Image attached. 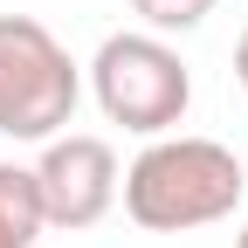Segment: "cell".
Listing matches in <instances>:
<instances>
[{
	"instance_id": "obj_1",
	"label": "cell",
	"mask_w": 248,
	"mask_h": 248,
	"mask_svg": "<svg viewBox=\"0 0 248 248\" xmlns=\"http://www.w3.org/2000/svg\"><path fill=\"white\" fill-rule=\"evenodd\" d=\"M124 214L145 234H186V228H214L228 221L248 193V172L221 138H145V152L124 166Z\"/></svg>"
},
{
	"instance_id": "obj_2",
	"label": "cell",
	"mask_w": 248,
	"mask_h": 248,
	"mask_svg": "<svg viewBox=\"0 0 248 248\" xmlns=\"http://www.w3.org/2000/svg\"><path fill=\"white\" fill-rule=\"evenodd\" d=\"M90 97L110 124L138 138H166L186 124V104H193V69L179 62V48L152 28H124V35H104L97 55H90Z\"/></svg>"
},
{
	"instance_id": "obj_3",
	"label": "cell",
	"mask_w": 248,
	"mask_h": 248,
	"mask_svg": "<svg viewBox=\"0 0 248 248\" xmlns=\"http://www.w3.org/2000/svg\"><path fill=\"white\" fill-rule=\"evenodd\" d=\"M83 104V69L35 14H0V138L48 145Z\"/></svg>"
},
{
	"instance_id": "obj_4",
	"label": "cell",
	"mask_w": 248,
	"mask_h": 248,
	"mask_svg": "<svg viewBox=\"0 0 248 248\" xmlns=\"http://www.w3.org/2000/svg\"><path fill=\"white\" fill-rule=\"evenodd\" d=\"M35 179H42V207H48V228H97L104 214L117 207V186H124V166L110 138L97 131H62L42 145L35 159Z\"/></svg>"
},
{
	"instance_id": "obj_5",
	"label": "cell",
	"mask_w": 248,
	"mask_h": 248,
	"mask_svg": "<svg viewBox=\"0 0 248 248\" xmlns=\"http://www.w3.org/2000/svg\"><path fill=\"white\" fill-rule=\"evenodd\" d=\"M42 228H48V207H42L35 166H7L0 159V248H35Z\"/></svg>"
},
{
	"instance_id": "obj_6",
	"label": "cell",
	"mask_w": 248,
	"mask_h": 248,
	"mask_svg": "<svg viewBox=\"0 0 248 248\" xmlns=\"http://www.w3.org/2000/svg\"><path fill=\"white\" fill-rule=\"evenodd\" d=\"M221 0H131V14L152 28V35H186V28H200Z\"/></svg>"
},
{
	"instance_id": "obj_7",
	"label": "cell",
	"mask_w": 248,
	"mask_h": 248,
	"mask_svg": "<svg viewBox=\"0 0 248 248\" xmlns=\"http://www.w3.org/2000/svg\"><path fill=\"white\" fill-rule=\"evenodd\" d=\"M234 83L248 90V28H241V42H234Z\"/></svg>"
},
{
	"instance_id": "obj_8",
	"label": "cell",
	"mask_w": 248,
	"mask_h": 248,
	"mask_svg": "<svg viewBox=\"0 0 248 248\" xmlns=\"http://www.w3.org/2000/svg\"><path fill=\"white\" fill-rule=\"evenodd\" d=\"M234 248H248V221H241V234H234Z\"/></svg>"
}]
</instances>
